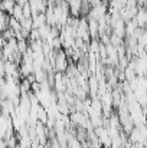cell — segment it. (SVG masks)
<instances>
[{"label":"cell","instance_id":"1","mask_svg":"<svg viewBox=\"0 0 147 148\" xmlns=\"http://www.w3.org/2000/svg\"><path fill=\"white\" fill-rule=\"evenodd\" d=\"M68 66H69V60H68V56L65 53V49L62 48V49L56 50L55 52V58H53V69H55V72L65 73Z\"/></svg>","mask_w":147,"mask_h":148},{"label":"cell","instance_id":"2","mask_svg":"<svg viewBox=\"0 0 147 148\" xmlns=\"http://www.w3.org/2000/svg\"><path fill=\"white\" fill-rule=\"evenodd\" d=\"M33 20V29H39L43 25H46V14L45 13H38L35 16H32Z\"/></svg>","mask_w":147,"mask_h":148},{"label":"cell","instance_id":"3","mask_svg":"<svg viewBox=\"0 0 147 148\" xmlns=\"http://www.w3.org/2000/svg\"><path fill=\"white\" fill-rule=\"evenodd\" d=\"M14 6H16V0H1V10H4L10 16L13 13Z\"/></svg>","mask_w":147,"mask_h":148},{"label":"cell","instance_id":"4","mask_svg":"<svg viewBox=\"0 0 147 148\" xmlns=\"http://www.w3.org/2000/svg\"><path fill=\"white\" fill-rule=\"evenodd\" d=\"M9 27H10V29H13L14 32H19V30H22V25H20V20H17L16 17L10 16V17H9Z\"/></svg>","mask_w":147,"mask_h":148},{"label":"cell","instance_id":"5","mask_svg":"<svg viewBox=\"0 0 147 148\" xmlns=\"http://www.w3.org/2000/svg\"><path fill=\"white\" fill-rule=\"evenodd\" d=\"M20 25H22V29H25V30H32L33 29V20H32V17H23L20 20Z\"/></svg>","mask_w":147,"mask_h":148},{"label":"cell","instance_id":"6","mask_svg":"<svg viewBox=\"0 0 147 148\" xmlns=\"http://www.w3.org/2000/svg\"><path fill=\"white\" fill-rule=\"evenodd\" d=\"M29 48V40L28 39H20V40H17V50L23 55V53H26V50Z\"/></svg>","mask_w":147,"mask_h":148},{"label":"cell","instance_id":"7","mask_svg":"<svg viewBox=\"0 0 147 148\" xmlns=\"http://www.w3.org/2000/svg\"><path fill=\"white\" fill-rule=\"evenodd\" d=\"M12 16H13V17H16L17 20H22V19L25 17V16H23V7H22V6H19V4L16 3V6H14V9H13Z\"/></svg>","mask_w":147,"mask_h":148},{"label":"cell","instance_id":"8","mask_svg":"<svg viewBox=\"0 0 147 148\" xmlns=\"http://www.w3.org/2000/svg\"><path fill=\"white\" fill-rule=\"evenodd\" d=\"M1 36H3L4 42H9L10 39H13V38H14V30H13V29H10V27H7L6 30H3V32H1Z\"/></svg>","mask_w":147,"mask_h":148},{"label":"cell","instance_id":"9","mask_svg":"<svg viewBox=\"0 0 147 148\" xmlns=\"http://www.w3.org/2000/svg\"><path fill=\"white\" fill-rule=\"evenodd\" d=\"M22 7H23V16H25V17H32V9H30L29 1H28L25 6H22Z\"/></svg>","mask_w":147,"mask_h":148},{"label":"cell","instance_id":"10","mask_svg":"<svg viewBox=\"0 0 147 148\" xmlns=\"http://www.w3.org/2000/svg\"><path fill=\"white\" fill-rule=\"evenodd\" d=\"M25 78H26V79H28L30 84L36 82V76H35V73H33V72H32V73H29V75H28V76H25Z\"/></svg>","mask_w":147,"mask_h":148},{"label":"cell","instance_id":"11","mask_svg":"<svg viewBox=\"0 0 147 148\" xmlns=\"http://www.w3.org/2000/svg\"><path fill=\"white\" fill-rule=\"evenodd\" d=\"M4 43H6V42H4V39H3V36H1V33H0V48H3Z\"/></svg>","mask_w":147,"mask_h":148},{"label":"cell","instance_id":"12","mask_svg":"<svg viewBox=\"0 0 147 148\" xmlns=\"http://www.w3.org/2000/svg\"><path fill=\"white\" fill-rule=\"evenodd\" d=\"M3 60V50H1V48H0V62Z\"/></svg>","mask_w":147,"mask_h":148}]
</instances>
